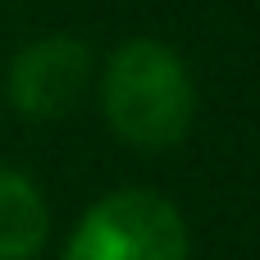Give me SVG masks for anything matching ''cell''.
<instances>
[{"label":"cell","instance_id":"obj_3","mask_svg":"<svg viewBox=\"0 0 260 260\" xmlns=\"http://www.w3.org/2000/svg\"><path fill=\"white\" fill-rule=\"evenodd\" d=\"M91 82V50L78 37H41L23 46L9 64L5 91L23 119H64Z\"/></svg>","mask_w":260,"mask_h":260},{"label":"cell","instance_id":"obj_4","mask_svg":"<svg viewBox=\"0 0 260 260\" xmlns=\"http://www.w3.org/2000/svg\"><path fill=\"white\" fill-rule=\"evenodd\" d=\"M50 210L23 169L0 165V260H32L46 247Z\"/></svg>","mask_w":260,"mask_h":260},{"label":"cell","instance_id":"obj_2","mask_svg":"<svg viewBox=\"0 0 260 260\" xmlns=\"http://www.w3.org/2000/svg\"><path fill=\"white\" fill-rule=\"evenodd\" d=\"M64 260H187V229L174 201L114 192L78 219Z\"/></svg>","mask_w":260,"mask_h":260},{"label":"cell","instance_id":"obj_1","mask_svg":"<svg viewBox=\"0 0 260 260\" xmlns=\"http://www.w3.org/2000/svg\"><path fill=\"white\" fill-rule=\"evenodd\" d=\"M101 110L110 128L137 151H169L187 137L197 87L187 64L155 37H133L114 50L101 78Z\"/></svg>","mask_w":260,"mask_h":260}]
</instances>
